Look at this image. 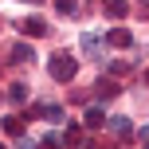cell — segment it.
I'll return each mask as SVG.
<instances>
[{
    "instance_id": "6da1fadb",
    "label": "cell",
    "mask_w": 149,
    "mask_h": 149,
    "mask_svg": "<svg viewBox=\"0 0 149 149\" xmlns=\"http://www.w3.org/2000/svg\"><path fill=\"white\" fill-rule=\"evenodd\" d=\"M47 71H51V79H59V82L74 79V55H51Z\"/></svg>"
},
{
    "instance_id": "7a4b0ae2",
    "label": "cell",
    "mask_w": 149,
    "mask_h": 149,
    "mask_svg": "<svg viewBox=\"0 0 149 149\" xmlns=\"http://www.w3.org/2000/svg\"><path fill=\"white\" fill-rule=\"evenodd\" d=\"M106 43H110V47H130V43H134V36H130L126 28H114L110 36H106Z\"/></svg>"
},
{
    "instance_id": "3957f363",
    "label": "cell",
    "mask_w": 149,
    "mask_h": 149,
    "mask_svg": "<svg viewBox=\"0 0 149 149\" xmlns=\"http://www.w3.org/2000/svg\"><path fill=\"white\" fill-rule=\"evenodd\" d=\"M20 28H24V31H28V36H43V31H47V24H43V20H39V16H28V20H24V24H20Z\"/></svg>"
},
{
    "instance_id": "277c9868",
    "label": "cell",
    "mask_w": 149,
    "mask_h": 149,
    "mask_svg": "<svg viewBox=\"0 0 149 149\" xmlns=\"http://www.w3.org/2000/svg\"><path fill=\"white\" fill-rule=\"evenodd\" d=\"M86 126H90V130H98V126H106V114L98 110V106H90V110H86Z\"/></svg>"
},
{
    "instance_id": "5b68a950",
    "label": "cell",
    "mask_w": 149,
    "mask_h": 149,
    "mask_svg": "<svg viewBox=\"0 0 149 149\" xmlns=\"http://www.w3.org/2000/svg\"><path fill=\"white\" fill-rule=\"evenodd\" d=\"M8 98H12L16 106H20V102H28V86H24V82H16V86H8Z\"/></svg>"
},
{
    "instance_id": "8992f818",
    "label": "cell",
    "mask_w": 149,
    "mask_h": 149,
    "mask_svg": "<svg viewBox=\"0 0 149 149\" xmlns=\"http://www.w3.org/2000/svg\"><path fill=\"white\" fill-rule=\"evenodd\" d=\"M106 12H110V16H126L130 4H126V0H106Z\"/></svg>"
},
{
    "instance_id": "52a82bcc",
    "label": "cell",
    "mask_w": 149,
    "mask_h": 149,
    "mask_svg": "<svg viewBox=\"0 0 149 149\" xmlns=\"http://www.w3.org/2000/svg\"><path fill=\"white\" fill-rule=\"evenodd\" d=\"M12 59H16V63H28V59H31V47H28V43H16V47H12Z\"/></svg>"
},
{
    "instance_id": "ba28073f",
    "label": "cell",
    "mask_w": 149,
    "mask_h": 149,
    "mask_svg": "<svg viewBox=\"0 0 149 149\" xmlns=\"http://www.w3.org/2000/svg\"><path fill=\"white\" fill-rule=\"evenodd\" d=\"M39 114H43L47 122H63V110H59V106H39Z\"/></svg>"
},
{
    "instance_id": "9c48e42d",
    "label": "cell",
    "mask_w": 149,
    "mask_h": 149,
    "mask_svg": "<svg viewBox=\"0 0 149 149\" xmlns=\"http://www.w3.org/2000/svg\"><path fill=\"white\" fill-rule=\"evenodd\" d=\"M110 130L114 134H130V122L126 118H110Z\"/></svg>"
},
{
    "instance_id": "30bf717a",
    "label": "cell",
    "mask_w": 149,
    "mask_h": 149,
    "mask_svg": "<svg viewBox=\"0 0 149 149\" xmlns=\"http://www.w3.org/2000/svg\"><path fill=\"white\" fill-rule=\"evenodd\" d=\"M82 51L94 55V51H98V36H82Z\"/></svg>"
},
{
    "instance_id": "8fae6325",
    "label": "cell",
    "mask_w": 149,
    "mask_h": 149,
    "mask_svg": "<svg viewBox=\"0 0 149 149\" xmlns=\"http://www.w3.org/2000/svg\"><path fill=\"white\" fill-rule=\"evenodd\" d=\"M98 86H102V98H114V94H118V82H98Z\"/></svg>"
},
{
    "instance_id": "7c38bea8",
    "label": "cell",
    "mask_w": 149,
    "mask_h": 149,
    "mask_svg": "<svg viewBox=\"0 0 149 149\" xmlns=\"http://www.w3.org/2000/svg\"><path fill=\"white\" fill-rule=\"evenodd\" d=\"M55 8H59V12L67 16V12H74V0H55Z\"/></svg>"
},
{
    "instance_id": "4fadbf2b",
    "label": "cell",
    "mask_w": 149,
    "mask_h": 149,
    "mask_svg": "<svg viewBox=\"0 0 149 149\" xmlns=\"http://www.w3.org/2000/svg\"><path fill=\"white\" fill-rule=\"evenodd\" d=\"M16 149H36V141H31V137H20V141H16Z\"/></svg>"
},
{
    "instance_id": "5bb4252c",
    "label": "cell",
    "mask_w": 149,
    "mask_h": 149,
    "mask_svg": "<svg viewBox=\"0 0 149 149\" xmlns=\"http://www.w3.org/2000/svg\"><path fill=\"white\" fill-rule=\"evenodd\" d=\"M137 137H145V141H149V126H141V130H137Z\"/></svg>"
},
{
    "instance_id": "9a60e30c",
    "label": "cell",
    "mask_w": 149,
    "mask_h": 149,
    "mask_svg": "<svg viewBox=\"0 0 149 149\" xmlns=\"http://www.w3.org/2000/svg\"><path fill=\"white\" fill-rule=\"evenodd\" d=\"M28 4H43V0H28Z\"/></svg>"
},
{
    "instance_id": "2e32d148",
    "label": "cell",
    "mask_w": 149,
    "mask_h": 149,
    "mask_svg": "<svg viewBox=\"0 0 149 149\" xmlns=\"http://www.w3.org/2000/svg\"><path fill=\"white\" fill-rule=\"evenodd\" d=\"M0 98H4V94H0Z\"/></svg>"
}]
</instances>
